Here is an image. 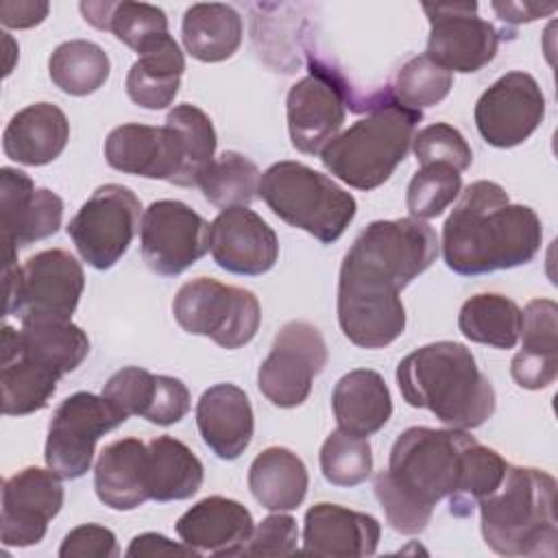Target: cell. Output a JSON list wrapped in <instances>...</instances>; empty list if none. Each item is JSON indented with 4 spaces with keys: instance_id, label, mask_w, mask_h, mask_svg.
<instances>
[{
    "instance_id": "1",
    "label": "cell",
    "mask_w": 558,
    "mask_h": 558,
    "mask_svg": "<svg viewBox=\"0 0 558 558\" xmlns=\"http://www.w3.org/2000/svg\"><path fill=\"white\" fill-rule=\"evenodd\" d=\"M438 257L436 231L418 218L375 220L347 251L338 277V323L362 349L392 344L405 329L399 292Z\"/></svg>"
},
{
    "instance_id": "2",
    "label": "cell",
    "mask_w": 558,
    "mask_h": 558,
    "mask_svg": "<svg viewBox=\"0 0 558 558\" xmlns=\"http://www.w3.org/2000/svg\"><path fill=\"white\" fill-rule=\"evenodd\" d=\"M543 225L527 205L510 203L495 181H473L442 225V259L449 270L473 277L510 270L536 257Z\"/></svg>"
},
{
    "instance_id": "3",
    "label": "cell",
    "mask_w": 558,
    "mask_h": 558,
    "mask_svg": "<svg viewBox=\"0 0 558 558\" xmlns=\"http://www.w3.org/2000/svg\"><path fill=\"white\" fill-rule=\"evenodd\" d=\"M473 440L466 429L453 427H410L397 436L388 469L373 480L375 497L395 532L421 534L436 504L458 493L464 451Z\"/></svg>"
},
{
    "instance_id": "4",
    "label": "cell",
    "mask_w": 558,
    "mask_h": 558,
    "mask_svg": "<svg viewBox=\"0 0 558 558\" xmlns=\"http://www.w3.org/2000/svg\"><path fill=\"white\" fill-rule=\"evenodd\" d=\"M397 386L408 405L429 410L453 429H475L495 412V388L460 342L440 340L408 353L397 366Z\"/></svg>"
},
{
    "instance_id": "5",
    "label": "cell",
    "mask_w": 558,
    "mask_h": 558,
    "mask_svg": "<svg viewBox=\"0 0 558 558\" xmlns=\"http://www.w3.org/2000/svg\"><path fill=\"white\" fill-rule=\"evenodd\" d=\"M484 543L499 556H545L558 551L556 480L534 466H510L501 484L477 501Z\"/></svg>"
},
{
    "instance_id": "6",
    "label": "cell",
    "mask_w": 558,
    "mask_h": 558,
    "mask_svg": "<svg viewBox=\"0 0 558 558\" xmlns=\"http://www.w3.org/2000/svg\"><path fill=\"white\" fill-rule=\"evenodd\" d=\"M423 113L403 107L390 92L368 100V116L338 133L323 150V166L355 190H375L405 159Z\"/></svg>"
},
{
    "instance_id": "7",
    "label": "cell",
    "mask_w": 558,
    "mask_h": 558,
    "mask_svg": "<svg viewBox=\"0 0 558 558\" xmlns=\"http://www.w3.org/2000/svg\"><path fill=\"white\" fill-rule=\"evenodd\" d=\"M105 159L124 174L194 187L214 159V144L203 124L166 116L163 126H116L105 140Z\"/></svg>"
},
{
    "instance_id": "8",
    "label": "cell",
    "mask_w": 558,
    "mask_h": 558,
    "mask_svg": "<svg viewBox=\"0 0 558 558\" xmlns=\"http://www.w3.org/2000/svg\"><path fill=\"white\" fill-rule=\"evenodd\" d=\"M259 198L283 222L307 231L323 244L336 242L357 211L353 194L301 161L272 163L262 174Z\"/></svg>"
},
{
    "instance_id": "9",
    "label": "cell",
    "mask_w": 558,
    "mask_h": 558,
    "mask_svg": "<svg viewBox=\"0 0 558 558\" xmlns=\"http://www.w3.org/2000/svg\"><path fill=\"white\" fill-rule=\"evenodd\" d=\"M4 314L22 325L65 323L78 307L85 275L83 266L63 248L35 253L24 266H4Z\"/></svg>"
},
{
    "instance_id": "10",
    "label": "cell",
    "mask_w": 558,
    "mask_h": 558,
    "mask_svg": "<svg viewBox=\"0 0 558 558\" xmlns=\"http://www.w3.org/2000/svg\"><path fill=\"white\" fill-rule=\"evenodd\" d=\"M179 327L194 336H207L222 349L248 344L262 323V307L251 290L196 277L183 283L172 301Z\"/></svg>"
},
{
    "instance_id": "11",
    "label": "cell",
    "mask_w": 558,
    "mask_h": 558,
    "mask_svg": "<svg viewBox=\"0 0 558 558\" xmlns=\"http://www.w3.org/2000/svg\"><path fill=\"white\" fill-rule=\"evenodd\" d=\"M140 209V198L126 185L96 187L65 227L83 262L96 270L116 266L135 238Z\"/></svg>"
},
{
    "instance_id": "12",
    "label": "cell",
    "mask_w": 558,
    "mask_h": 558,
    "mask_svg": "<svg viewBox=\"0 0 558 558\" xmlns=\"http://www.w3.org/2000/svg\"><path fill=\"white\" fill-rule=\"evenodd\" d=\"M126 418L100 395L74 392L65 397L48 425L44 460L61 480H76L92 466L96 442Z\"/></svg>"
},
{
    "instance_id": "13",
    "label": "cell",
    "mask_w": 558,
    "mask_h": 558,
    "mask_svg": "<svg viewBox=\"0 0 558 558\" xmlns=\"http://www.w3.org/2000/svg\"><path fill=\"white\" fill-rule=\"evenodd\" d=\"M327 364L323 333L305 320L286 323L257 371L259 392L277 408H296L310 392L316 375Z\"/></svg>"
},
{
    "instance_id": "14",
    "label": "cell",
    "mask_w": 558,
    "mask_h": 558,
    "mask_svg": "<svg viewBox=\"0 0 558 558\" xmlns=\"http://www.w3.org/2000/svg\"><path fill=\"white\" fill-rule=\"evenodd\" d=\"M351 105V89L342 76L310 59V74L296 81L286 98L288 133L292 146L305 155L320 150L340 133Z\"/></svg>"
},
{
    "instance_id": "15",
    "label": "cell",
    "mask_w": 558,
    "mask_h": 558,
    "mask_svg": "<svg viewBox=\"0 0 558 558\" xmlns=\"http://www.w3.org/2000/svg\"><path fill=\"white\" fill-rule=\"evenodd\" d=\"M140 248L155 275L177 277L209 251V222L181 201H155L142 214Z\"/></svg>"
},
{
    "instance_id": "16",
    "label": "cell",
    "mask_w": 558,
    "mask_h": 558,
    "mask_svg": "<svg viewBox=\"0 0 558 558\" xmlns=\"http://www.w3.org/2000/svg\"><path fill=\"white\" fill-rule=\"evenodd\" d=\"M429 20L427 57L447 72L471 74L488 65L499 48L495 26L477 15V2L423 4Z\"/></svg>"
},
{
    "instance_id": "17",
    "label": "cell",
    "mask_w": 558,
    "mask_h": 558,
    "mask_svg": "<svg viewBox=\"0 0 558 558\" xmlns=\"http://www.w3.org/2000/svg\"><path fill=\"white\" fill-rule=\"evenodd\" d=\"M475 126L486 144L512 148L523 144L545 118V96L536 78L512 70L499 76L475 102Z\"/></svg>"
},
{
    "instance_id": "18",
    "label": "cell",
    "mask_w": 558,
    "mask_h": 558,
    "mask_svg": "<svg viewBox=\"0 0 558 558\" xmlns=\"http://www.w3.org/2000/svg\"><path fill=\"white\" fill-rule=\"evenodd\" d=\"M61 477L50 469L26 466L2 484L0 538L7 547L37 545L63 506Z\"/></svg>"
},
{
    "instance_id": "19",
    "label": "cell",
    "mask_w": 558,
    "mask_h": 558,
    "mask_svg": "<svg viewBox=\"0 0 558 558\" xmlns=\"http://www.w3.org/2000/svg\"><path fill=\"white\" fill-rule=\"evenodd\" d=\"M0 216L4 266H13L17 248L59 231L63 201L52 190L35 187L26 172L4 166L0 168Z\"/></svg>"
},
{
    "instance_id": "20",
    "label": "cell",
    "mask_w": 558,
    "mask_h": 558,
    "mask_svg": "<svg viewBox=\"0 0 558 558\" xmlns=\"http://www.w3.org/2000/svg\"><path fill=\"white\" fill-rule=\"evenodd\" d=\"M209 251L222 270L257 277L275 266L279 240L272 227L253 209L229 207L209 225Z\"/></svg>"
},
{
    "instance_id": "21",
    "label": "cell",
    "mask_w": 558,
    "mask_h": 558,
    "mask_svg": "<svg viewBox=\"0 0 558 558\" xmlns=\"http://www.w3.org/2000/svg\"><path fill=\"white\" fill-rule=\"evenodd\" d=\"M381 525L375 517L338 504H314L303 521V554L331 558L373 556Z\"/></svg>"
},
{
    "instance_id": "22",
    "label": "cell",
    "mask_w": 558,
    "mask_h": 558,
    "mask_svg": "<svg viewBox=\"0 0 558 558\" xmlns=\"http://www.w3.org/2000/svg\"><path fill=\"white\" fill-rule=\"evenodd\" d=\"M253 527L246 506L222 495L196 501L174 525L181 543L196 549L198 556H240Z\"/></svg>"
},
{
    "instance_id": "23",
    "label": "cell",
    "mask_w": 558,
    "mask_h": 558,
    "mask_svg": "<svg viewBox=\"0 0 558 558\" xmlns=\"http://www.w3.org/2000/svg\"><path fill=\"white\" fill-rule=\"evenodd\" d=\"M196 427L203 442L220 460H235L253 440V408L235 384L209 386L196 403Z\"/></svg>"
},
{
    "instance_id": "24",
    "label": "cell",
    "mask_w": 558,
    "mask_h": 558,
    "mask_svg": "<svg viewBox=\"0 0 558 558\" xmlns=\"http://www.w3.org/2000/svg\"><path fill=\"white\" fill-rule=\"evenodd\" d=\"M521 351L512 357V379L527 390H541L558 377V305L534 299L521 312Z\"/></svg>"
},
{
    "instance_id": "25",
    "label": "cell",
    "mask_w": 558,
    "mask_h": 558,
    "mask_svg": "<svg viewBox=\"0 0 558 558\" xmlns=\"http://www.w3.org/2000/svg\"><path fill=\"white\" fill-rule=\"evenodd\" d=\"M61 375L33 360L20 344L17 329L2 327L0 405L4 416H24L44 410Z\"/></svg>"
},
{
    "instance_id": "26",
    "label": "cell",
    "mask_w": 558,
    "mask_h": 558,
    "mask_svg": "<svg viewBox=\"0 0 558 558\" xmlns=\"http://www.w3.org/2000/svg\"><path fill=\"white\" fill-rule=\"evenodd\" d=\"M70 140V122L52 102H33L20 109L2 133V150L24 166L54 161Z\"/></svg>"
},
{
    "instance_id": "27",
    "label": "cell",
    "mask_w": 558,
    "mask_h": 558,
    "mask_svg": "<svg viewBox=\"0 0 558 558\" xmlns=\"http://www.w3.org/2000/svg\"><path fill=\"white\" fill-rule=\"evenodd\" d=\"M94 488L111 510H135L148 501V445L137 438L107 445L94 466Z\"/></svg>"
},
{
    "instance_id": "28",
    "label": "cell",
    "mask_w": 558,
    "mask_h": 558,
    "mask_svg": "<svg viewBox=\"0 0 558 558\" xmlns=\"http://www.w3.org/2000/svg\"><path fill=\"white\" fill-rule=\"evenodd\" d=\"M126 74V96L144 109H166L174 102L185 72V57L170 33L150 39Z\"/></svg>"
},
{
    "instance_id": "29",
    "label": "cell",
    "mask_w": 558,
    "mask_h": 558,
    "mask_svg": "<svg viewBox=\"0 0 558 558\" xmlns=\"http://www.w3.org/2000/svg\"><path fill=\"white\" fill-rule=\"evenodd\" d=\"M331 408L338 429L368 438L392 416V397L377 371L355 368L338 379Z\"/></svg>"
},
{
    "instance_id": "30",
    "label": "cell",
    "mask_w": 558,
    "mask_h": 558,
    "mask_svg": "<svg viewBox=\"0 0 558 558\" xmlns=\"http://www.w3.org/2000/svg\"><path fill=\"white\" fill-rule=\"evenodd\" d=\"M307 484L303 460L286 447L264 449L248 466L251 495L272 512L299 508L307 495Z\"/></svg>"
},
{
    "instance_id": "31",
    "label": "cell",
    "mask_w": 558,
    "mask_h": 558,
    "mask_svg": "<svg viewBox=\"0 0 558 558\" xmlns=\"http://www.w3.org/2000/svg\"><path fill=\"white\" fill-rule=\"evenodd\" d=\"M181 37L194 59L203 63L227 61L242 44V17L229 4L198 2L183 13Z\"/></svg>"
},
{
    "instance_id": "32",
    "label": "cell",
    "mask_w": 558,
    "mask_h": 558,
    "mask_svg": "<svg viewBox=\"0 0 558 558\" xmlns=\"http://www.w3.org/2000/svg\"><path fill=\"white\" fill-rule=\"evenodd\" d=\"M205 469L192 449L172 438L157 436L148 442V495L155 501L190 499L203 486Z\"/></svg>"
},
{
    "instance_id": "33",
    "label": "cell",
    "mask_w": 558,
    "mask_h": 558,
    "mask_svg": "<svg viewBox=\"0 0 558 558\" xmlns=\"http://www.w3.org/2000/svg\"><path fill=\"white\" fill-rule=\"evenodd\" d=\"M458 329L471 342L514 349L521 333V307L504 294H475L462 303Z\"/></svg>"
},
{
    "instance_id": "34",
    "label": "cell",
    "mask_w": 558,
    "mask_h": 558,
    "mask_svg": "<svg viewBox=\"0 0 558 558\" xmlns=\"http://www.w3.org/2000/svg\"><path fill=\"white\" fill-rule=\"evenodd\" d=\"M85 22L100 31H111L116 39L140 52L150 39L168 33L166 13L148 2H81Z\"/></svg>"
},
{
    "instance_id": "35",
    "label": "cell",
    "mask_w": 558,
    "mask_h": 558,
    "mask_svg": "<svg viewBox=\"0 0 558 558\" xmlns=\"http://www.w3.org/2000/svg\"><path fill=\"white\" fill-rule=\"evenodd\" d=\"M111 72L107 52L87 39L59 44L48 59L50 81L70 96H87L100 89Z\"/></svg>"
},
{
    "instance_id": "36",
    "label": "cell",
    "mask_w": 558,
    "mask_h": 558,
    "mask_svg": "<svg viewBox=\"0 0 558 558\" xmlns=\"http://www.w3.org/2000/svg\"><path fill=\"white\" fill-rule=\"evenodd\" d=\"M17 338L33 360L52 368L61 377L76 371L89 353L87 333L72 320L22 325Z\"/></svg>"
},
{
    "instance_id": "37",
    "label": "cell",
    "mask_w": 558,
    "mask_h": 558,
    "mask_svg": "<svg viewBox=\"0 0 558 558\" xmlns=\"http://www.w3.org/2000/svg\"><path fill=\"white\" fill-rule=\"evenodd\" d=\"M259 168L235 150H225L203 172L198 187L203 196L220 207H248L259 196Z\"/></svg>"
},
{
    "instance_id": "38",
    "label": "cell",
    "mask_w": 558,
    "mask_h": 558,
    "mask_svg": "<svg viewBox=\"0 0 558 558\" xmlns=\"http://www.w3.org/2000/svg\"><path fill=\"white\" fill-rule=\"evenodd\" d=\"M506 469L508 462L495 449L473 440L464 451L460 486L449 499V512L456 517H469L482 497L497 490Z\"/></svg>"
},
{
    "instance_id": "39",
    "label": "cell",
    "mask_w": 558,
    "mask_h": 558,
    "mask_svg": "<svg viewBox=\"0 0 558 558\" xmlns=\"http://www.w3.org/2000/svg\"><path fill=\"white\" fill-rule=\"evenodd\" d=\"M462 192V174L440 161L423 163L408 183L405 205L412 218L427 220L440 216Z\"/></svg>"
},
{
    "instance_id": "40",
    "label": "cell",
    "mask_w": 558,
    "mask_h": 558,
    "mask_svg": "<svg viewBox=\"0 0 558 558\" xmlns=\"http://www.w3.org/2000/svg\"><path fill=\"white\" fill-rule=\"evenodd\" d=\"M320 471L329 484L340 488L366 482L373 471L368 438L353 436L342 429L331 432L320 447Z\"/></svg>"
},
{
    "instance_id": "41",
    "label": "cell",
    "mask_w": 558,
    "mask_h": 558,
    "mask_svg": "<svg viewBox=\"0 0 558 558\" xmlns=\"http://www.w3.org/2000/svg\"><path fill=\"white\" fill-rule=\"evenodd\" d=\"M453 87V74L434 63L427 54H416L401 65L395 76L392 98L408 109L421 111L434 107L449 96Z\"/></svg>"
},
{
    "instance_id": "42",
    "label": "cell",
    "mask_w": 558,
    "mask_h": 558,
    "mask_svg": "<svg viewBox=\"0 0 558 558\" xmlns=\"http://www.w3.org/2000/svg\"><path fill=\"white\" fill-rule=\"evenodd\" d=\"M157 392V375L140 366L116 371L102 386V397L124 416H146Z\"/></svg>"
},
{
    "instance_id": "43",
    "label": "cell",
    "mask_w": 558,
    "mask_h": 558,
    "mask_svg": "<svg viewBox=\"0 0 558 558\" xmlns=\"http://www.w3.org/2000/svg\"><path fill=\"white\" fill-rule=\"evenodd\" d=\"M412 150L416 155L418 166L440 161V163L453 166L458 172H464L473 161V150L464 140V135L447 122L423 126L414 135Z\"/></svg>"
},
{
    "instance_id": "44",
    "label": "cell",
    "mask_w": 558,
    "mask_h": 558,
    "mask_svg": "<svg viewBox=\"0 0 558 558\" xmlns=\"http://www.w3.org/2000/svg\"><path fill=\"white\" fill-rule=\"evenodd\" d=\"M299 551L296 519L283 512L270 514L257 523L240 556H292Z\"/></svg>"
},
{
    "instance_id": "45",
    "label": "cell",
    "mask_w": 558,
    "mask_h": 558,
    "mask_svg": "<svg viewBox=\"0 0 558 558\" xmlns=\"http://www.w3.org/2000/svg\"><path fill=\"white\" fill-rule=\"evenodd\" d=\"M61 558H116L120 547L116 534L96 523H83L70 530L59 547Z\"/></svg>"
},
{
    "instance_id": "46",
    "label": "cell",
    "mask_w": 558,
    "mask_h": 558,
    "mask_svg": "<svg viewBox=\"0 0 558 558\" xmlns=\"http://www.w3.org/2000/svg\"><path fill=\"white\" fill-rule=\"evenodd\" d=\"M190 412V390L187 386L170 375H157L155 401L144 416L157 425H174Z\"/></svg>"
},
{
    "instance_id": "47",
    "label": "cell",
    "mask_w": 558,
    "mask_h": 558,
    "mask_svg": "<svg viewBox=\"0 0 558 558\" xmlns=\"http://www.w3.org/2000/svg\"><path fill=\"white\" fill-rule=\"evenodd\" d=\"M50 4L41 0H4L0 4V22L7 28H33L48 17Z\"/></svg>"
},
{
    "instance_id": "48",
    "label": "cell",
    "mask_w": 558,
    "mask_h": 558,
    "mask_svg": "<svg viewBox=\"0 0 558 558\" xmlns=\"http://www.w3.org/2000/svg\"><path fill=\"white\" fill-rule=\"evenodd\" d=\"M129 558H144V556H198L196 549L187 547L185 543H174L163 534L157 532H144L137 534L129 549H126Z\"/></svg>"
},
{
    "instance_id": "49",
    "label": "cell",
    "mask_w": 558,
    "mask_h": 558,
    "mask_svg": "<svg viewBox=\"0 0 558 558\" xmlns=\"http://www.w3.org/2000/svg\"><path fill=\"white\" fill-rule=\"evenodd\" d=\"M493 9L497 11L499 20L510 24H523L534 22L538 17L551 15L556 11V4H536V2H493Z\"/></svg>"
}]
</instances>
